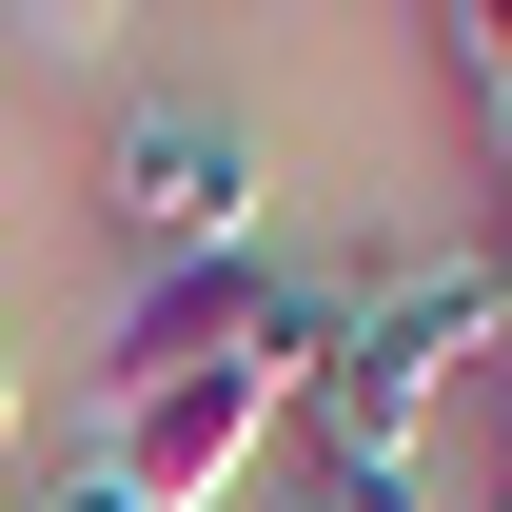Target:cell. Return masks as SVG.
Returning a JSON list of instances; mask_svg holds the SVG:
<instances>
[{
	"instance_id": "1",
	"label": "cell",
	"mask_w": 512,
	"mask_h": 512,
	"mask_svg": "<svg viewBox=\"0 0 512 512\" xmlns=\"http://www.w3.org/2000/svg\"><path fill=\"white\" fill-rule=\"evenodd\" d=\"M453 375H493V276H473V237L335 276V355L296 375V473H394V453L434 434Z\"/></svg>"
},
{
	"instance_id": "2",
	"label": "cell",
	"mask_w": 512,
	"mask_h": 512,
	"mask_svg": "<svg viewBox=\"0 0 512 512\" xmlns=\"http://www.w3.org/2000/svg\"><path fill=\"white\" fill-rule=\"evenodd\" d=\"M296 434V355H197V375H138L99 414V473L138 512H237V473Z\"/></svg>"
},
{
	"instance_id": "3",
	"label": "cell",
	"mask_w": 512,
	"mask_h": 512,
	"mask_svg": "<svg viewBox=\"0 0 512 512\" xmlns=\"http://www.w3.org/2000/svg\"><path fill=\"white\" fill-rule=\"evenodd\" d=\"M99 217H119L158 276H237V256H256V119H217V99H158V119H119V158H99Z\"/></svg>"
},
{
	"instance_id": "4",
	"label": "cell",
	"mask_w": 512,
	"mask_h": 512,
	"mask_svg": "<svg viewBox=\"0 0 512 512\" xmlns=\"http://www.w3.org/2000/svg\"><path fill=\"white\" fill-rule=\"evenodd\" d=\"M40 512H138V493L99 473V453H60V473H40Z\"/></svg>"
},
{
	"instance_id": "5",
	"label": "cell",
	"mask_w": 512,
	"mask_h": 512,
	"mask_svg": "<svg viewBox=\"0 0 512 512\" xmlns=\"http://www.w3.org/2000/svg\"><path fill=\"white\" fill-rule=\"evenodd\" d=\"M0 453H20V335H0Z\"/></svg>"
},
{
	"instance_id": "6",
	"label": "cell",
	"mask_w": 512,
	"mask_h": 512,
	"mask_svg": "<svg viewBox=\"0 0 512 512\" xmlns=\"http://www.w3.org/2000/svg\"><path fill=\"white\" fill-rule=\"evenodd\" d=\"M493 512H512V493H493Z\"/></svg>"
}]
</instances>
